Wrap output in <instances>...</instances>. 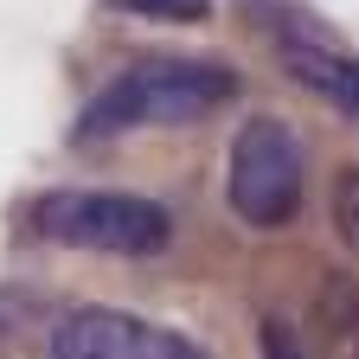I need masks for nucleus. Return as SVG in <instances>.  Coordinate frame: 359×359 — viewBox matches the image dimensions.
<instances>
[{"label": "nucleus", "instance_id": "f257e3e1", "mask_svg": "<svg viewBox=\"0 0 359 359\" xmlns=\"http://www.w3.org/2000/svg\"><path fill=\"white\" fill-rule=\"evenodd\" d=\"M238 97V71L212 65V58H135L122 65L77 116V142H109L128 128H154V122H199Z\"/></svg>", "mask_w": 359, "mask_h": 359}, {"label": "nucleus", "instance_id": "f03ea898", "mask_svg": "<svg viewBox=\"0 0 359 359\" xmlns=\"http://www.w3.org/2000/svg\"><path fill=\"white\" fill-rule=\"evenodd\" d=\"M26 224L45 244L97 250V257H154L173 238V218L142 193H97V187H52L26 205Z\"/></svg>", "mask_w": 359, "mask_h": 359}, {"label": "nucleus", "instance_id": "7ed1b4c3", "mask_svg": "<svg viewBox=\"0 0 359 359\" xmlns=\"http://www.w3.org/2000/svg\"><path fill=\"white\" fill-rule=\"evenodd\" d=\"M302 180H308V161H302L295 128L276 122V116H250L231 142V161H224V199H231V212L244 224H257V231H276L302 205Z\"/></svg>", "mask_w": 359, "mask_h": 359}, {"label": "nucleus", "instance_id": "20e7f679", "mask_svg": "<svg viewBox=\"0 0 359 359\" xmlns=\"http://www.w3.org/2000/svg\"><path fill=\"white\" fill-rule=\"evenodd\" d=\"M276 52H283V71L308 97H321V103H334L340 116L359 122V58H346L340 45L308 39V32H276Z\"/></svg>", "mask_w": 359, "mask_h": 359}, {"label": "nucleus", "instance_id": "39448f33", "mask_svg": "<svg viewBox=\"0 0 359 359\" xmlns=\"http://www.w3.org/2000/svg\"><path fill=\"white\" fill-rule=\"evenodd\" d=\"M142 334L148 321L116 308H77L52 334V359H142Z\"/></svg>", "mask_w": 359, "mask_h": 359}, {"label": "nucleus", "instance_id": "423d86ee", "mask_svg": "<svg viewBox=\"0 0 359 359\" xmlns=\"http://www.w3.org/2000/svg\"><path fill=\"white\" fill-rule=\"evenodd\" d=\"M109 7L148 13V20H205V13H212V0H109Z\"/></svg>", "mask_w": 359, "mask_h": 359}, {"label": "nucleus", "instance_id": "0eeeda50", "mask_svg": "<svg viewBox=\"0 0 359 359\" xmlns=\"http://www.w3.org/2000/svg\"><path fill=\"white\" fill-rule=\"evenodd\" d=\"M334 218H340V238L359 250V167L340 180V193H334Z\"/></svg>", "mask_w": 359, "mask_h": 359}, {"label": "nucleus", "instance_id": "6e6552de", "mask_svg": "<svg viewBox=\"0 0 359 359\" xmlns=\"http://www.w3.org/2000/svg\"><path fill=\"white\" fill-rule=\"evenodd\" d=\"M142 359H205L193 340H180V334H167V327H148L142 334Z\"/></svg>", "mask_w": 359, "mask_h": 359}, {"label": "nucleus", "instance_id": "1a4fd4ad", "mask_svg": "<svg viewBox=\"0 0 359 359\" xmlns=\"http://www.w3.org/2000/svg\"><path fill=\"white\" fill-rule=\"evenodd\" d=\"M263 359H302V346H295L283 327H263Z\"/></svg>", "mask_w": 359, "mask_h": 359}]
</instances>
